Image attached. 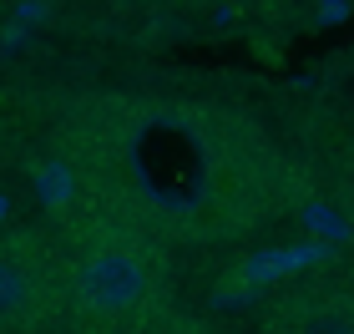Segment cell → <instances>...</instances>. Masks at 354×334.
Returning a JSON list of instances; mask_svg holds the SVG:
<instances>
[{"instance_id":"2","label":"cell","mask_w":354,"mask_h":334,"mask_svg":"<svg viewBox=\"0 0 354 334\" xmlns=\"http://www.w3.org/2000/svg\"><path fill=\"white\" fill-rule=\"evenodd\" d=\"M66 268V329L152 334L172 304V263L157 238L106 213H76L56 228Z\"/></svg>"},{"instance_id":"3","label":"cell","mask_w":354,"mask_h":334,"mask_svg":"<svg viewBox=\"0 0 354 334\" xmlns=\"http://www.w3.org/2000/svg\"><path fill=\"white\" fill-rule=\"evenodd\" d=\"M0 329L6 334L66 329V268H61L56 233L6 223V238H0Z\"/></svg>"},{"instance_id":"1","label":"cell","mask_w":354,"mask_h":334,"mask_svg":"<svg viewBox=\"0 0 354 334\" xmlns=\"http://www.w3.org/2000/svg\"><path fill=\"white\" fill-rule=\"evenodd\" d=\"M56 157L86 213L162 248L238 243L294 198V172L268 127L192 91H91L56 127Z\"/></svg>"},{"instance_id":"4","label":"cell","mask_w":354,"mask_h":334,"mask_svg":"<svg viewBox=\"0 0 354 334\" xmlns=\"http://www.w3.org/2000/svg\"><path fill=\"white\" fill-rule=\"evenodd\" d=\"M259 334H354V284L309 279L268 299Z\"/></svg>"}]
</instances>
